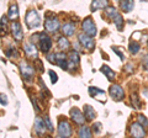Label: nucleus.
<instances>
[{
	"instance_id": "19",
	"label": "nucleus",
	"mask_w": 148,
	"mask_h": 138,
	"mask_svg": "<svg viewBox=\"0 0 148 138\" xmlns=\"http://www.w3.org/2000/svg\"><path fill=\"white\" fill-rule=\"evenodd\" d=\"M135 6V1L133 0H122L120 1V8L122 9L125 12H130Z\"/></svg>"
},
{
	"instance_id": "15",
	"label": "nucleus",
	"mask_w": 148,
	"mask_h": 138,
	"mask_svg": "<svg viewBox=\"0 0 148 138\" xmlns=\"http://www.w3.org/2000/svg\"><path fill=\"white\" fill-rule=\"evenodd\" d=\"M79 64V56H78L77 51H71L69 52V58H68V68H73L74 66Z\"/></svg>"
},
{
	"instance_id": "29",
	"label": "nucleus",
	"mask_w": 148,
	"mask_h": 138,
	"mask_svg": "<svg viewBox=\"0 0 148 138\" xmlns=\"http://www.w3.org/2000/svg\"><path fill=\"white\" fill-rule=\"evenodd\" d=\"M43 120H45V125H46V127H47V130H48L49 132H52V131H53V126H52V122H51L49 117L46 116Z\"/></svg>"
},
{
	"instance_id": "17",
	"label": "nucleus",
	"mask_w": 148,
	"mask_h": 138,
	"mask_svg": "<svg viewBox=\"0 0 148 138\" xmlns=\"http://www.w3.org/2000/svg\"><path fill=\"white\" fill-rule=\"evenodd\" d=\"M62 32L66 36H73L74 32H75V25L73 22H67L62 26Z\"/></svg>"
},
{
	"instance_id": "32",
	"label": "nucleus",
	"mask_w": 148,
	"mask_h": 138,
	"mask_svg": "<svg viewBox=\"0 0 148 138\" xmlns=\"http://www.w3.org/2000/svg\"><path fill=\"white\" fill-rule=\"evenodd\" d=\"M92 131H94V133H100L101 132V123L100 122H96V123H94L92 125Z\"/></svg>"
},
{
	"instance_id": "25",
	"label": "nucleus",
	"mask_w": 148,
	"mask_h": 138,
	"mask_svg": "<svg viewBox=\"0 0 148 138\" xmlns=\"http://www.w3.org/2000/svg\"><path fill=\"white\" fill-rule=\"evenodd\" d=\"M128 47H130V52H131L132 54H137L138 52H140V49H141L140 43H137L136 41H131Z\"/></svg>"
},
{
	"instance_id": "4",
	"label": "nucleus",
	"mask_w": 148,
	"mask_h": 138,
	"mask_svg": "<svg viewBox=\"0 0 148 138\" xmlns=\"http://www.w3.org/2000/svg\"><path fill=\"white\" fill-rule=\"evenodd\" d=\"M109 93L111 95V98H112L115 101H121L125 98L123 89L120 85H117V84H112V85H111L110 89H109Z\"/></svg>"
},
{
	"instance_id": "28",
	"label": "nucleus",
	"mask_w": 148,
	"mask_h": 138,
	"mask_svg": "<svg viewBox=\"0 0 148 138\" xmlns=\"http://www.w3.org/2000/svg\"><path fill=\"white\" fill-rule=\"evenodd\" d=\"M138 123H141L143 127H146V126H148V118L146 116H143V115H140V116H138Z\"/></svg>"
},
{
	"instance_id": "31",
	"label": "nucleus",
	"mask_w": 148,
	"mask_h": 138,
	"mask_svg": "<svg viewBox=\"0 0 148 138\" xmlns=\"http://www.w3.org/2000/svg\"><path fill=\"white\" fill-rule=\"evenodd\" d=\"M6 56L12 57V58L17 57V52H16V49H15V48H9V49L6 51Z\"/></svg>"
},
{
	"instance_id": "5",
	"label": "nucleus",
	"mask_w": 148,
	"mask_h": 138,
	"mask_svg": "<svg viewBox=\"0 0 148 138\" xmlns=\"http://www.w3.org/2000/svg\"><path fill=\"white\" fill-rule=\"evenodd\" d=\"M82 27H83V31H84V33L89 35V36H92V37L96 35V26H95L94 21H92L90 17H86V19L83 21Z\"/></svg>"
},
{
	"instance_id": "2",
	"label": "nucleus",
	"mask_w": 148,
	"mask_h": 138,
	"mask_svg": "<svg viewBox=\"0 0 148 138\" xmlns=\"http://www.w3.org/2000/svg\"><path fill=\"white\" fill-rule=\"evenodd\" d=\"M20 70H21V74H22V77H24V79L26 81H31L32 79H34L35 69H34V67H31L27 62H21Z\"/></svg>"
},
{
	"instance_id": "24",
	"label": "nucleus",
	"mask_w": 148,
	"mask_h": 138,
	"mask_svg": "<svg viewBox=\"0 0 148 138\" xmlns=\"http://www.w3.org/2000/svg\"><path fill=\"white\" fill-rule=\"evenodd\" d=\"M78 135H79V137L89 138V137H91V131H90V128H89V127L82 126V127H80V130H79V132H78Z\"/></svg>"
},
{
	"instance_id": "36",
	"label": "nucleus",
	"mask_w": 148,
	"mask_h": 138,
	"mask_svg": "<svg viewBox=\"0 0 148 138\" xmlns=\"http://www.w3.org/2000/svg\"><path fill=\"white\" fill-rule=\"evenodd\" d=\"M114 51H115V52H116V53L119 54V56H120V58H121V59H123V54H122L121 52H120V51H117V48H115V47H114Z\"/></svg>"
},
{
	"instance_id": "21",
	"label": "nucleus",
	"mask_w": 148,
	"mask_h": 138,
	"mask_svg": "<svg viewBox=\"0 0 148 138\" xmlns=\"http://www.w3.org/2000/svg\"><path fill=\"white\" fill-rule=\"evenodd\" d=\"M84 117L88 121H91V120H94V117H95V111L90 105H85L84 106Z\"/></svg>"
},
{
	"instance_id": "3",
	"label": "nucleus",
	"mask_w": 148,
	"mask_h": 138,
	"mask_svg": "<svg viewBox=\"0 0 148 138\" xmlns=\"http://www.w3.org/2000/svg\"><path fill=\"white\" fill-rule=\"evenodd\" d=\"M38 44L40 48L43 53H48L51 48H52V40L48 35L46 33H40V38H38Z\"/></svg>"
},
{
	"instance_id": "27",
	"label": "nucleus",
	"mask_w": 148,
	"mask_h": 138,
	"mask_svg": "<svg viewBox=\"0 0 148 138\" xmlns=\"http://www.w3.org/2000/svg\"><path fill=\"white\" fill-rule=\"evenodd\" d=\"M112 20H114V24L116 25V27H117L120 31H121L123 29V19H122V16L120 15V14H117V15L115 16Z\"/></svg>"
},
{
	"instance_id": "26",
	"label": "nucleus",
	"mask_w": 148,
	"mask_h": 138,
	"mask_svg": "<svg viewBox=\"0 0 148 138\" xmlns=\"http://www.w3.org/2000/svg\"><path fill=\"white\" fill-rule=\"evenodd\" d=\"M105 14H106V15H108V16L110 17V19H114V17L116 16L119 12H117V9H116V8H112V6H106V8H105Z\"/></svg>"
},
{
	"instance_id": "22",
	"label": "nucleus",
	"mask_w": 148,
	"mask_h": 138,
	"mask_svg": "<svg viewBox=\"0 0 148 138\" xmlns=\"http://www.w3.org/2000/svg\"><path fill=\"white\" fill-rule=\"evenodd\" d=\"M101 72H103L104 74L106 75V78H108L109 80H114L115 79V73H114V70H111L110 67L103 66V67H101Z\"/></svg>"
},
{
	"instance_id": "18",
	"label": "nucleus",
	"mask_w": 148,
	"mask_h": 138,
	"mask_svg": "<svg viewBox=\"0 0 148 138\" xmlns=\"http://www.w3.org/2000/svg\"><path fill=\"white\" fill-rule=\"evenodd\" d=\"M35 130L38 135H43L46 132V125H45V120L37 117L35 121Z\"/></svg>"
},
{
	"instance_id": "1",
	"label": "nucleus",
	"mask_w": 148,
	"mask_h": 138,
	"mask_svg": "<svg viewBox=\"0 0 148 138\" xmlns=\"http://www.w3.org/2000/svg\"><path fill=\"white\" fill-rule=\"evenodd\" d=\"M26 25L30 30L32 29H36L41 25V19H40V15L36 10H30L26 15Z\"/></svg>"
},
{
	"instance_id": "35",
	"label": "nucleus",
	"mask_w": 148,
	"mask_h": 138,
	"mask_svg": "<svg viewBox=\"0 0 148 138\" xmlns=\"http://www.w3.org/2000/svg\"><path fill=\"white\" fill-rule=\"evenodd\" d=\"M142 64H143V68H145L146 70H148V57H145V58H143Z\"/></svg>"
},
{
	"instance_id": "11",
	"label": "nucleus",
	"mask_w": 148,
	"mask_h": 138,
	"mask_svg": "<svg viewBox=\"0 0 148 138\" xmlns=\"http://www.w3.org/2000/svg\"><path fill=\"white\" fill-rule=\"evenodd\" d=\"M71 117H72V120L74 122L78 123V125H84V122H85L84 115H83L77 107H74V109L71 110Z\"/></svg>"
},
{
	"instance_id": "33",
	"label": "nucleus",
	"mask_w": 148,
	"mask_h": 138,
	"mask_svg": "<svg viewBox=\"0 0 148 138\" xmlns=\"http://www.w3.org/2000/svg\"><path fill=\"white\" fill-rule=\"evenodd\" d=\"M49 75H51V81H52L53 84L58 81V77H57V74H56L53 70H49Z\"/></svg>"
},
{
	"instance_id": "12",
	"label": "nucleus",
	"mask_w": 148,
	"mask_h": 138,
	"mask_svg": "<svg viewBox=\"0 0 148 138\" xmlns=\"http://www.w3.org/2000/svg\"><path fill=\"white\" fill-rule=\"evenodd\" d=\"M131 135L133 137H137V138H141V137H145L146 136V132H145V128H143V126L141 125V123H133V125L131 126Z\"/></svg>"
},
{
	"instance_id": "34",
	"label": "nucleus",
	"mask_w": 148,
	"mask_h": 138,
	"mask_svg": "<svg viewBox=\"0 0 148 138\" xmlns=\"http://www.w3.org/2000/svg\"><path fill=\"white\" fill-rule=\"evenodd\" d=\"M8 102H9V101H8L6 95H4V94H0V104L5 106V105H8Z\"/></svg>"
},
{
	"instance_id": "9",
	"label": "nucleus",
	"mask_w": 148,
	"mask_h": 138,
	"mask_svg": "<svg viewBox=\"0 0 148 138\" xmlns=\"http://www.w3.org/2000/svg\"><path fill=\"white\" fill-rule=\"evenodd\" d=\"M45 26L48 32L54 33V32H57L59 30V21L56 17H51V19H47L45 21Z\"/></svg>"
},
{
	"instance_id": "14",
	"label": "nucleus",
	"mask_w": 148,
	"mask_h": 138,
	"mask_svg": "<svg viewBox=\"0 0 148 138\" xmlns=\"http://www.w3.org/2000/svg\"><path fill=\"white\" fill-rule=\"evenodd\" d=\"M56 64H58L62 69H68V58L66 53L63 52L56 53Z\"/></svg>"
},
{
	"instance_id": "38",
	"label": "nucleus",
	"mask_w": 148,
	"mask_h": 138,
	"mask_svg": "<svg viewBox=\"0 0 148 138\" xmlns=\"http://www.w3.org/2000/svg\"><path fill=\"white\" fill-rule=\"evenodd\" d=\"M115 1H119V0H115Z\"/></svg>"
},
{
	"instance_id": "8",
	"label": "nucleus",
	"mask_w": 148,
	"mask_h": 138,
	"mask_svg": "<svg viewBox=\"0 0 148 138\" xmlns=\"http://www.w3.org/2000/svg\"><path fill=\"white\" fill-rule=\"evenodd\" d=\"M10 27H11V33H12L14 38H15L16 41H21L22 38H24V32H22L20 22L12 21V24H11Z\"/></svg>"
},
{
	"instance_id": "10",
	"label": "nucleus",
	"mask_w": 148,
	"mask_h": 138,
	"mask_svg": "<svg viewBox=\"0 0 148 138\" xmlns=\"http://www.w3.org/2000/svg\"><path fill=\"white\" fill-rule=\"evenodd\" d=\"M89 94L92 96V98H95L96 100L105 102L106 95H105V91H104V90H101V89H99V88H96V86H90V88H89Z\"/></svg>"
},
{
	"instance_id": "7",
	"label": "nucleus",
	"mask_w": 148,
	"mask_h": 138,
	"mask_svg": "<svg viewBox=\"0 0 148 138\" xmlns=\"http://www.w3.org/2000/svg\"><path fill=\"white\" fill-rule=\"evenodd\" d=\"M72 135V127L67 121H61L58 125V136L59 137H69Z\"/></svg>"
},
{
	"instance_id": "30",
	"label": "nucleus",
	"mask_w": 148,
	"mask_h": 138,
	"mask_svg": "<svg viewBox=\"0 0 148 138\" xmlns=\"http://www.w3.org/2000/svg\"><path fill=\"white\" fill-rule=\"evenodd\" d=\"M35 67H37V70L40 73H43V67H42V62L40 61V59H35Z\"/></svg>"
},
{
	"instance_id": "23",
	"label": "nucleus",
	"mask_w": 148,
	"mask_h": 138,
	"mask_svg": "<svg viewBox=\"0 0 148 138\" xmlns=\"http://www.w3.org/2000/svg\"><path fill=\"white\" fill-rule=\"evenodd\" d=\"M58 47L61 49H68L71 47V42L66 37H59L58 38Z\"/></svg>"
},
{
	"instance_id": "20",
	"label": "nucleus",
	"mask_w": 148,
	"mask_h": 138,
	"mask_svg": "<svg viewBox=\"0 0 148 138\" xmlns=\"http://www.w3.org/2000/svg\"><path fill=\"white\" fill-rule=\"evenodd\" d=\"M8 17H9V20H11V21H15V20L17 19V17H18V9H17V5L12 4V5L10 6V9H9Z\"/></svg>"
},
{
	"instance_id": "16",
	"label": "nucleus",
	"mask_w": 148,
	"mask_h": 138,
	"mask_svg": "<svg viewBox=\"0 0 148 138\" xmlns=\"http://www.w3.org/2000/svg\"><path fill=\"white\" fill-rule=\"evenodd\" d=\"M109 6V0H92L91 3V10H100V9H105Z\"/></svg>"
},
{
	"instance_id": "13",
	"label": "nucleus",
	"mask_w": 148,
	"mask_h": 138,
	"mask_svg": "<svg viewBox=\"0 0 148 138\" xmlns=\"http://www.w3.org/2000/svg\"><path fill=\"white\" fill-rule=\"evenodd\" d=\"M24 51H25L26 56L29 57V58H34V59L37 58V48H36V46L32 43V42H27V43H25V46H24Z\"/></svg>"
},
{
	"instance_id": "37",
	"label": "nucleus",
	"mask_w": 148,
	"mask_h": 138,
	"mask_svg": "<svg viewBox=\"0 0 148 138\" xmlns=\"http://www.w3.org/2000/svg\"><path fill=\"white\" fill-rule=\"evenodd\" d=\"M131 68H132V64H131V63H128L127 66H126V70H127V72H132V69H131Z\"/></svg>"
},
{
	"instance_id": "6",
	"label": "nucleus",
	"mask_w": 148,
	"mask_h": 138,
	"mask_svg": "<svg viewBox=\"0 0 148 138\" xmlns=\"http://www.w3.org/2000/svg\"><path fill=\"white\" fill-rule=\"evenodd\" d=\"M78 40H79V43L86 49H92L95 46V41L92 38V36H89L86 33H80L78 36Z\"/></svg>"
}]
</instances>
